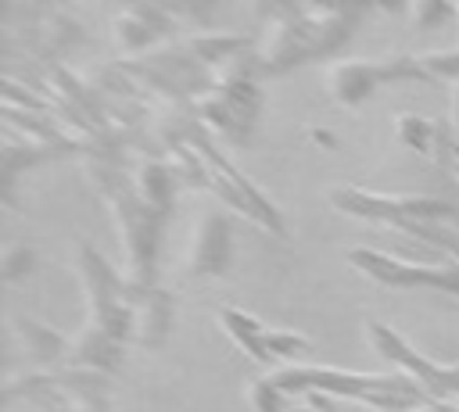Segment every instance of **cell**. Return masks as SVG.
Here are the masks:
<instances>
[{"mask_svg": "<svg viewBox=\"0 0 459 412\" xmlns=\"http://www.w3.org/2000/svg\"><path fill=\"white\" fill-rule=\"evenodd\" d=\"M280 391H323V394H348L351 401L398 412L412 401H423L427 391L412 376H362V373H341V369H283L273 376Z\"/></svg>", "mask_w": 459, "mask_h": 412, "instance_id": "obj_1", "label": "cell"}, {"mask_svg": "<svg viewBox=\"0 0 459 412\" xmlns=\"http://www.w3.org/2000/svg\"><path fill=\"white\" fill-rule=\"evenodd\" d=\"M330 204L337 211H348L359 219H377L384 226L455 219V208L437 197H387V193H366L359 186H330Z\"/></svg>", "mask_w": 459, "mask_h": 412, "instance_id": "obj_2", "label": "cell"}, {"mask_svg": "<svg viewBox=\"0 0 459 412\" xmlns=\"http://www.w3.org/2000/svg\"><path fill=\"white\" fill-rule=\"evenodd\" d=\"M348 262L359 272H366L369 279H377L384 287H394V290L434 287V290H445V294H455L459 297V265H405L402 258L377 254L369 247H351L348 251Z\"/></svg>", "mask_w": 459, "mask_h": 412, "instance_id": "obj_3", "label": "cell"}, {"mask_svg": "<svg viewBox=\"0 0 459 412\" xmlns=\"http://www.w3.org/2000/svg\"><path fill=\"white\" fill-rule=\"evenodd\" d=\"M366 337L373 340V348L387 358V362H398L430 398L437 401H448V394H459V365H437V362H427L423 355H416L409 348V340H402L394 330H387L384 322H366Z\"/></svg>", "mask_w": 459, "mask_h": 412, "instance_id": "obj_4", "label": "cell"}, {"mask_svg": "<svg viewBox=\"0 0 459 412\" xmlns=\"http://www.w3.org/2000/svg\"><path fill=\"white\" fill-rule=\"evenodd\" d=\"M233 265V233L222 211H204L186 251V276H222Z\"/></svg>", "mask_w": 459, "mask_h": 412, "instance_id": "obj_5", "label": "cell"}, {"mask_svg": "<svg viewBox=\"0 0 459 412\" xmlns=\"http://www.w3.org/2000/svg\"><path fill=\"white\" fill-rule=\"evenodd\" d=\"M377 86H384V72L380 64H369V61H337L326 72V90L344 107L362 104Z\"/></svg>", "mask_w": 459, "mask_h": 412, "instance_id": "obj_6", "label": "cell"}, {"mask_svg": "<svg viewBox=\"0 0 459 412\" xmlns=\"http://www.w3.org/2000/svg\"><path fill=\"white\" fill-rule=\"evenodd\" d=\"M169 29H176V25H169L165 7H122L115 18V39L122 50L147 47L154 36H161Z\"/></svg>", "mask_w": 459, "mask_h": 412, "instance_id": "obj_7", "label": "cell"}, {"mask_svg": "<svg viewBox=\"0 0 459 412\" xmlns=\"http://www.w3.org/2000/svg\"><path fill=\"white\" fill-rule=\"evenodd\" d=\"M219 326L237 340L240 351H247V355L258 358L262 365L273 362V351H269V344H265V330L258 326L255 315H247V312H240V308H219Z\"/></svg>", "mask_w": 459, "mask_h": 412, "instance_id": "obj_8", "label": "cell"}, {"mask_svg": "<svg viewBox=\"0 0 459 412\" xmlns=\"http://www.w3.org/2000/svg\"><path fill=\"white\" fill-rule=\"evenodd\" d=\"M68 351H72L75 362H86V365H93V369H115V365L122 362V344L111 340V337H108L104 330H97V326L79 330L75 340L68 344Z\"/></svg>", "mask_w": 459, "mask_h": 412, "instance_id": "obj_9", "label": "cell"}, {"mask_svg": "<svg viewBox=\"0 0 459 412\" xmlns=\"http://www.w3.org/2000/svg\"><path fill=\"white\" fill-rule=\"evenodd\" d=\"M14 330L22 333L25 348H29L39 362L57 358V355L65 351V344H68L61 333H54V330H47V326H39V322H29V319H22V315H14Z\"/></svg>", "mask_w": 459, "mask_h": 412, "instance_id": "obj_10", "label": "cell"}, {"mask_svg": "<svg viewBox=\"0 0 459 412\" xmlns=\"http://www.w3.org/2000/svg\"><path fill=\"white\" fill-rule=\"evenodd\" d=\"M394 133H398L402 143H409L420 154H430L437 147V125L430 118H423V115H398L394 118Z\"/></svg>", "mask_w": 459, "mask_h": 412, "instance_id": "obj_11", "label": "cell"}, {"mask_svg": "<svg viewBox=\"0 0 459 412\" xmlns=\"http://www.w3.org/2000/svg\"><path fill=\"white\" fill-rule=\"evenodd\" d=\"M247 398L255 412H290L287 408V394L276 387V380H255L247 383Z\"/></svg>", "mask_w": 459, "mask_h": 412, "instance_id": "obj_12", "label": "cell"}, {"mask_svg": "<svg viewBox=\"0 0 459 412\" xmlns=\"http://www.w3.org/2000/svg\"><path fill=\"white\" fill-rule=\"evenodd\" d=\"M32 265H36V254H32V247H29V244H14V247L4 254V262H0V272H4V279H7V283H18L25 272H32Z\"/></svg>", "mask_w": 459, "mask_h": 412, "instance_id": "obj_13", "label": "cell"}, {"mask_svg": "<svg viewBox=\"0 0 459 412\" xmlns=\"http://www.w3.org/2000/svg\"><path fill=\"white\" fill-rule=\"evenodd\" d=\"M265 344H269L273 358H294V355L308 351V340L290 330H265Z\"/></svg>", "mask_w": 459, "mask_h": 412, "instance_id": "obj_14", "label": "cell"}, {"mask_svg": "<svg viewBox=\"0 0 459 412\" xmlns=\"http://www.w3.org/2000/svg\"><path fill=\"white\" fill-rule=\"evenodd\" d=\"M420 61H423L430 82H434V79H437V82H445V79H455V82H459V50H452V54H427V57H420Z\"/></svg>", "mask_w": 459, "mask_h": 412, "instance_id": "obj_15", "label": "cell"}, {"mask_svg": "<svg viewBox=\"0 0 459 412\" xmlns=\"http://www.w3.org/2000/svg\"><path fill=\"white\" fill-rule=\"evenodd\" d=\"M409 14H412V21H416L420 29H434V25L448 21L455 11H452L448 4H412V7H409Z\"/></svg>", "mask_w": 459, "mask_h": 412, "instance_id": "obj_16", "label": "cell"}, {"mask_svg": "<svg viewBox=\"0 0 459 412\" xmlns=\"http://www.w3.org/2000/svg\"><path fill=\"white\" fill-rule=\"evenodd\" d=\"M416 412H459V401H430V405H420Z\"/></svg>", "mask_w": 459, "mask_h": 412, "instance_id": "obj_17", "label": "cell"}, {"mask_svg": "<svg viewBox=\"0 0 459 412\" xmlns=\"http://www.w3.org/2000/svg\"><path fill=\"white\" fill-rule=\"evenodd\" d=\"M308 136H312V140H319V147H337V140H333V133H326V129H312Z\"/></svg>", "mask_w": 459, "mask_h": 412, "instance_id": "obj_18", "label": "cell"}, {"mask_svg": "<svg viewBox=\"0 0 459 412\" xmlns=\"http://www.w3.org/2000/svg\"><path fill=\"white\" fill-rule=\"evenodd\" d=\"M290 412H316V408H290Z\"/></svg>", "mask_w": 459, "mask_h": 412, "instance_id": "obj_19", "label": "cell"}]
</instances>
